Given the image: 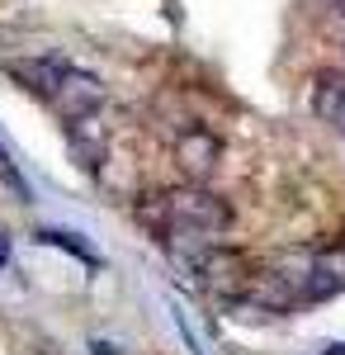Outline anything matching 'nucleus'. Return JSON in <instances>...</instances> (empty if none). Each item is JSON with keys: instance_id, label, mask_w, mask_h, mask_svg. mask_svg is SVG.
<instances>
[{"instance_id": "4468645a", "label": "nucleus", "mask_w": 345, "mask_h": 355, "mask_svg": "<svg viewBox=\"0 0 345 355\" xmlns=\"http://www.w3.org/2000/svg\"><path fill=\"white\" fill-rule=\"evenodd\" d=\"M326 355H345V341H336V346H326Z\"/></svg>"}, {"instance_id": "f257e3e1", "label": "nucleus", "mask_w": 345, "mask_h": 355, "mask_svg": "<svg viewBox=\"0 0 345 355\" xmlns=\"http://www.w3.org/2000/svg\"><path fill=\"white\" fill-rule=\"evenodd\" d=\"M170 199V218L175 227H199V232H227V223H232V204L222 199V194L204 190L199 180H185V185H175V190H166Z\"/></svg>"}, {"instance_id": "2eb2a0df", "label": "nucleus", "mask_w": 345, "mask_h": 355, "mask_svg": "<svg viewBox=\"0 0 345 355\" xmlns=\"http://www.w3.org/2000/svg\"><path fill=\"white\" fill-rule=\"evenodd\" d=\"M331 5H336V10H341V15H345V0H331Z\"/></svg>"}, {"instance_id": "ddd939ff", "label": "nucleus", "mask_w": 345, "mask_h": 355, "mask_svg": "<svg viewBox=\"0 0 345 355\" xmlns=\"http://www.w3.org/2000/svg\"><path fill=\"white\" fill-rule=\"evenodd\" d=\"M0 266H10V237L0 232Z\"/></svg>"}, {"instance_id": "7ed1b4c3", "label": "nucleus", "mask_w": 345, "mask_h": 355, "mask_svg": "<svg viewBox=\"0 0 345 355\" xmlns=\"http://www.w3.org/2000/svg\"><path fill=\"white\" fill-rule=\"evenodd\" d=\"M109 90L100 76H90V71H76V67H67V81H62V90L53 95V105L62 119H76V114H95L105 110Z\"/></svg>"}, {"instance_id": "f8f14e48", "label": "nucleus", "mask_w": 345, "mask_h": 355, "mask_svg": "<svg viewBox=\"0 0 345 355\" xmlns=\"http://www.w3.org/2000/svg\"><path fill=\"white\" fill-rule=\"evenodd\" d=\"M90 355H118V351H114L109 341H90Z\"/></svg>"}, {"instance_id": "9b49d317", "label": "nucleus", "mask_w": 345, "mask_h": 355, "mask_svg": "<svg viewBox=\"0 0 345 355\" xmlns=\"http://www.w3.org/2000/svg\"><path fill=\"white\" fill-rule=\"evenodd\" d=\"M38 242H48V246H62V251H71V256H76L80 266H90V270L100 266V256H95L90 246L80 242L76 232H62V227H43V232H38Z\"/></svg>"}, {"instance_id": "39448f33", "label": "nucleus", "mask_w": 345, "mask_h": 355, "mask_svg": "<svg viewBox=\"0 0 345 355\" xmlns=\"http://www.w3.org/2000/svg\"><path fill=\"white\" fill-rule=\"evenodd\" d=\"M199 275H204V284L209 289H218V294H227V299H237L241 289H246V279H251V261L241 256V251H222V246H213L209 256H204V266H199Z\"/></svg>"}, {"instance_id": "423d86ee", "label": "nucleus", "mask_w": 345, "mask_h": 355, "mask_svg": "<svg viewBox=\"0 0 345 355\" xmlns=\"http://www.w3.org/2000/svg\"><path fill=\"white\" fill-rule=\"evenodd\" d=\"M5 71L24 85L28 95H38V100H48V105H53V95L62 90V81H67V62H53V57H24V62H5Z\"/></svg>"}, {"instance_id": "1a4fd4ad", "label": "nucleus", "mask_w": 345, "mask_h": 355, "mask_svg": "<svg viewBox=\"0 0 345 355\" xmlns=\"http://www.w3.org/2000/svg\"><path fill=\"white\" fill-rule=\"evenodd\" d=\"M341 110H345V76L341 71H321L312 81V114L321 123H336Z\"/></svg>"}, {"instance_id": "f03ea898", "label": "nucleus", "mask_w": 345, "mask_h": 355, "mask_svg": "<svg viewBox=\"0 0 345 355\" xmlns=\"http://www.w3.org/2000/svg\"><path fill=\"white\" fill-rule=\"evenodd\" d=\"M175 166L185 180H213V171L222 166V137L209 133V128H185L175 137Z\"/></svg>"}, {"instance_id": "0eeeda50", "label": "nucleus", "mask_w": 345, "mask_h": 355, "mask_svg": "<svg viewBox=\"0 0 345 355\" xmlns=\"http://www.w3.org/2000/svg\"><path fill=\"white\" fill-rule=\"evenodd\" d=\"M241 294L256 303L260 313H289L293 303L303 299V294H298V289H293V284L274 270V266H269V270H256L251 279H246V289H241Z\"/></svg>"}, {"instance_id": "20e7f679", "label": "nucleus", "mask_w": 345, "mask_h": 355, "mask_svg": "<svg viewBox=\"0 0 345 355\" xmlns=\"http://www.w3.org/2000/svg\"><path fill=\"white\" fill-rule=\"evenodd\" d=\"M67 137H71V152H76V162L85 171H100V162L109 157V123L105 114H76V119H67Z\"/></svg>"}, {"instance_id": "6e6552de", "label": "nucleus", "mask_w": 345, "mask_h": 355, "mask_svg": "<svg viewBox=\"0 0 345 355\" xmlns=\"http://www.w3.org/2000/svg\"><path fill=\"white\" fill-rule=\"evenodd\" d=\"M345 289V242L312 251V279L303 289V299H331Z\"/></svg>"}, {"instance_id": "9d476101", "label": "nucleus", "mask_w": 345, "mask_h": 355, "mask_svg": "<svg viewBox=\"0 0 345 355\" xmlns=\"http://www.w3.org/2000/svg\"><path fill=\"white\" fill-rule=\"evenodd\" d=\"M137 223H142L157 242H166V237L175 232V218H170V199H166V190L142 194V204H137Z\"/></svg>"}, {"instance_id": "dca6fc26", "label": "nucleus", "mask_w": 345, "mask_h": 355, "mask_svg": "<svg viewBox=\"0 0 345 355\" xmlns=\"http://www.w3.org/2000/svg\"><path fill=\"white\" fill-rule=\"evenodd\" d=\"M336 123H341V128H345V110H341V119H336Z\"/></svg>"}]
</instances>
